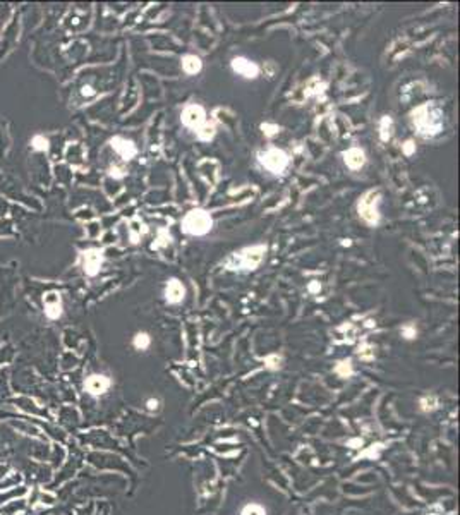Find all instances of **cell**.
Segmentation results:
<instances>
[{"mask_svg":"<svg viewBox=\"0 0 460 515\" xmlns=\"http://www.w3.org/2000/svg\"><path fill=\"white\" fill-rule=\"evenodd\" d=\"M266 363H268L270 368H278V366H280V357L278 356H271V357H268V359H266Z\"/></svg>","mask_w":460,"mask_h":515,"instance_id":"cell-22","label":"cell"},{"mask_svg":"<svg viewBox=\"0 0 460 515\" xmlns=\"http://www.w3.org/2000/svg\"><path fill=\"white\" fill-rule=\"evenodd\" d=\"M182 122H184L188 128L199 130L206 124V114H204V108L201 105H188L182 112Z\"/></svg>","mask_w":460,"mask_h":515,"instance_id":"cell-6","label":"cell"},{"mask_svg":"<svg viewBox=\"0 0 460 515\" xmlns=\"http://www.w3.org/2000/svg\"><path fill=\"white\" fill-rule=\"evenodd\" d=\"M45 315L48 316L50 320H57L61 318L62 315V302H61V296L57 292H50L45 296Z\"/></svg>","mask_w":460,"mask_h":515,"instance_id":"cell-8","label":"cell"},{"mask_svg":"<svg viewBox=\"0 0 460 515\" xmlns=\"http://www.w3.org/2000/svg\"><path fill=\"white\" fill-rule=\"evenodd\" d=\"M108 386H110V380H108L107 376H102V375L89 376L84 383V388L91 395H102L108 390Z\"/></svg>","mask_w":460,"mask_h":515,"instance_id":"cell-9","label":"cell"},{"mask_svg":"<svg viewBox=\"0 0 460 515\" xmlns=\"http://www.w3.org/2000/svg\"><path fill=\"white\" fill-rule=\"evenodd\" d=\"M264 253H266V246L246 248L242 249L241 253H235V255L227 261V266H229L230 270H254V268L261 263Z\"/></svg>","mask_w":460,"mask_h":515,"instance_id":"cell-2","label":"cell"},{"mask_svg":"<svg viewBox=\"0 0 460 515\" xmlns=\"http://www.w3.org/2000/svg\"><path fill=\"white\" fill-rule=\"evenodd\" d=\"M31 146L38 151H47L48 150V139L45 136H35L31 141Z\"/></svg>","mask_w":460,"mask_h":515,"instance_id":"cell-18","label":"cell"},{"mask_svg":"<svg viewBox=\"0 0 460 515\" xmlns=\"http://www.w3.org/2000/svg\"><path fill=\"white\" fill-rule=\"evenodd\" d=\"M184 285H182L181 282H179L177 278H172L170 282L167 283V290H165V296H167V301L172 302V304H177V302H181L182 299H184Z\"/></svg>","mask_w":460,"mask_h":515,"instance_id":"cell-12","label":"cell"},{"mask_svg":"<svg viewBox=\"0 0 460 515\" xmlns=\"http://www.w3.org/2000/svg\"><path fill=\"white\" fill-rule=\"evenodd\" d=\"M412 121L422 136H435L443 128L441 112L433 105H429V103H424V105L417 107L412 112Z\"/></svg>","mask_w":460,"mask_h":515,"instance_id":"cell-1","label":"cell"},{"mask_svg":"<svg viewBox=\"0 0 460 515\" xmlns=\"http://www.w3.org/2000/svg\"><path fill=\"white\" fill-rule=\"evenodd\" d=\"M263 130H264V132H266V134H268V136H271V134H275V132H276V130H278V128H276V126H270V124H264V126H263Z\"/></svg>","mask_w":460,"mask_h":515,"instance_id":"cell-24","label":"cell"},{"mask_svg":"<svg viewBox=\"0 0 460 515\" xmlns=\"http://www.w3.org/2000/svg\"><path fill=\"white\" fill-rule=\"evenodd\" d=\"M390 124L392 121L388 117H385L383 121H381V139L387 141L388 137H390Z\"/></svg>","mask_w":460,"mask_h":515,"instance_id":"cell-20","label":"cell"},{"mask_svg":"<svg viewBox=\"0 0 460 515\" xmlns=\"http://www.w3.org/2000/svg\"><path fill=\"white\" fill-rule=\"evenodd\" d=\"M148 410H156V409H158V400H153V398H151V400H148Z\"/></svg>","mask_w":460,"mask_h":515,"instance_id":"cell-26","label":"cell"},{"mask_svg":"<svg viewBox=\"0 0 460 515\" xmlns=\"http://www.w3.org/2000/svg\"><path fill=\"white\" fill-rule=\"evenodd\" d=\"M102 261H103V253L100 251V249H88V251L83 253V266L89 277H95V275L98 273L100 266H102Z\"/></svg>","mask_w":460,"mask_h":515,"instance_id":"cell-7","label":"cell"},{"mask_svg":"<svg viewBox=\"0 0 460 515\" xmlns=\"http://www.w3.org/2000/svg\"><path fill=\"white\" fill-rule=\"evenodd\" d=\"M260 162L270 172H273V174H280V172H283L287 169V165H289V156L282 150L271 148V150L264 153H260Z\"/></svg>","mask_w":460,"mask_h":515,"instance_id":"cell-4","label":"cell"},{"mask_svg":"<svg viewBox=\"0 0 460 515\" xmlns=\"http://www.w3.org/2000/svg\"><path fill=\"white\" fill-rule=\"evenodd\" d=\"M241 515H266V512H264L263 507L256 505V503H251V505H246L244 509H242Z\"/></svg>","mask_w":460,"mask_h":515,"instance_id":"cell-17","label":"cell"},{"mask_svg":"<svg viewBox=\"0 0 460 515\" xmlns=\"http://www.w3.org/2000/svg\"><path fill=\"white\" fill-rule=\"evenodd\" d=\"M182 67L188 74H196L201 70V61L196 57V55H186L182 59Z\"/></svg>","mask_w":460,"mask_h":515,"instance_id":"cell-14","label":"cell"},{"mask_svg":"<svg viewBox=\"0 0 460 515\" xmlns=\"http://www.w3.org/2000/svg\"><path fill=\"white\" fill-rule=\"evenodd\" d=\"M232 67H234V70L237 74H241V76L248 77V79H253V77L258 76V72H260V69H258L256 64H253V62H249L248 59H242V57H237L232 61Z\"/></svg>","mask_w":460,"mask_h":515,"instance_id":"cell-10","label":"cell"},{"mask_svg":"<svg viewBox=\"0 0 460 515\" xmlns=\"http://www.w3.org/2000/svg\"><path fill=\"white\" fill-rule=\"evenodd\" d=\"M336 373L340 376H343V378H347L350 375V363H340L336 366Z\"/></svg>","mask_w":460,"mask_h":515,"instance_id":"cell-21","label":"cell"},{"mask_svg":"<svg viewBox=\"0 0 460 515\" xmlns=\"http://www.w3.org/2000/svg\"><path fill=\"white\" fill-rule=\"evenodd\" d=\"M83 95H93V91H91V88H89V86H84V88H83Z\"/></svg>","mask_w":460,"mask_h":515,"instance_id":"cell-27","label":"cell"},{"mask_svg":"<svg viewBox=\"0 0 460 515\" xmlns=\"http://www.w3.org/2000/svg\"><path fill=\"white\" fill-rule=\"evenodd\" d=\"M403 335H405L407 338H414V337H416V328L405 326V328H403Z\"/></svg>","mask_w":460,"mask_h":515,"instance_id":"cell-23","label":"cell"},{"mask_svg":"<svg viewBox=\"0 0 460 515\" xmlns=\"http://www.w3.org/2000/svg\"><path fill=\"white\" fill-rule=\"evenodd\" d=\"M421 409L424 412H429V410H435L436 409V398L435 397H424L421 400Z\"/></svg>","mask_w":460,"mask_h":515,"instance_id":"cell-19","label":"cell"},{"mask_svg":"<svg viewBox=\"0 0 460 515\" xmlns=\"http://www.w3.org/2000/svg\"><path fill=\"white\" fill-rule=\"evenodd\" d=\"M149 342H151V338H149L148 333H137L136 337H134V347L139 350H144L149 347Z\"/></svg>","mask_w":460,"mask_h":515,"instance_id":"cell-15","label":"cell"},{"mask_svg":"<svg viewBox=\"0 0 460 515\" xmlns=\"http://www.w3.org/2000/svg\"><path fill=\"white\" fill-rule=\"evenodd\" d=\"M343 158H345L347 167H350L352 170H357L364 165V151L359 150V148H352V150L343 153Z\"/></svg>","mask_w":460,"mask_h":515,"instance_id":"cell-13","label":"cell"},{"mask_svg":"<svg viewBox=\"0 0 460 515\" xmlns=\"http://www.w3.org/2000/svg\"><path fill=\"white\" fill-rule=\"evenodd\" d=\"M403 151H405L407 155H410V153L414 151V143H412V141H407L405 146H403Z\"/></svg>","mask_w":460,"mask_h":515,"instance_id":"cell-25","label":"cell"},{"mask_svg":"<svg viewBox=\"0 0 460 515\" xmlns=\"http://www.w3.org/2000/svg\"><path fill=\"white\" fill-rule=\"evenodd\" d=\"M211 216L204 210H191L182 220V230L191 236H204L211 230Z\"/></svg>","mask_w":460,"mask_h":515,"instance_id":"cell-3","label":"cell"},{"mask_svg":"<svg viewBox=\"0 0 460 515\" xmlns=\"http://www.w3.org/2000/svg\"><path fill=\"white\" fill-rule=\"evenodd\" d=\"M378 191H369L359 201V215L368 223H378L380 215H378Z\"/></svg>","mask_w":460,"mask_h":515,"instance_id":"cell-5","label":"cell"},{"mask_svg":"<svg viewBox=\"0 0 460 515\" xmlns=\"http://www.w3.org/2000/svg\"><path fill=\"white\" fill-rule=\"evenodd\" d=\"M112 148L124 160H131L136 156V146L132 144V141H127L124 137H114L112 139Z\"/></svg>","mask_w":460,"mask_h":515,"instance_id":"cell-11","label":"cell"},{"mask_svg":"<svg viewBox=\"0 0 460 515\" xmlns=\"http://www.w3.org/2000/svg\"><path fill=\"white\" fill-rule=\"evenodd\" d=\"M196 134H197V137H199V139L209 141L213 137V134H215V128H213L211 124H204L199 130H196Z\"/></svg>","mask_w":460,"mask_h":515,"instance_id":"cell-16","label":"cell"}]
</instances>
